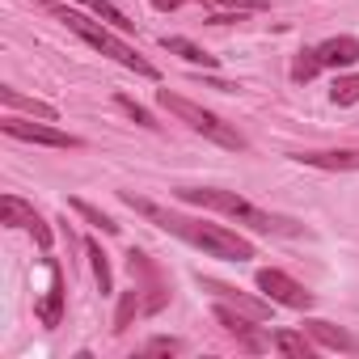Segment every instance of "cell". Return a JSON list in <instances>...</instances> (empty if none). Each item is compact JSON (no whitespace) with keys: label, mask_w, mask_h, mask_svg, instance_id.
<instances>
[{"label":"cell","mask_w":359,"mask_h":359,"mask_svg":"<svg viewBox=\"0 0 359 359\" xmlns=\"http://www.w3.org/2000/svg\"><path fill=\"white\" fill-rule=\"evenodd\" d=\"M118 199L131 212H140L148 224H156L161 233H169L177 241H187L191 250H199L203 258H220V262H250V258H258L254 241L233 233V229H224V224H212V220H199V216H187V212L161 208V203H152L144 195H131V191H118Z\"/></svg>","instance_id":"6da1fadb"},{"label":"cell","mask_w":359,"mask_h":359,"mask_svg":"<svg viewBox=\"0 0 359 359\" xmlns=\"http://www.w3.org/2000/svg\"><path fill=\"white\" fill-rule=\"evenodd\" d=\"M177 199L191 203V208H203V212H216L224 220H237L250 233H266V237H300L304 233L300 220L279 216V212H266V208H254L237 191H220V187H177Z\"/></svg>","instance_id":"7a4b0ae2"},{"label":"cell","mask_w":359,"mask_h":359,"mask_svg":"<svg viewBox=\"0 0 359 359\" xmlns=\"http://www.w3.org/2000/svg\"><path fill=\"white\" fill-rule=\"evenodd\" d=\"M51 13H55V18H60V22H64L81 43H89L97 55H110L114 64H123V68H127V72H135V76H148V81H156V76H161V72H156V68H152V64H148V60L127 43V39H123L118 30H110L102 18L93 22V18H85V13H76V9H68V5H51Z\"/></svg>","instance_id":"3957f363"},{"label":"cell","mask_w":359,"mask_h":359,"mask_svg":"<svg viewBox=\"0 0 359 359\" xmlns=\"http://www.w3.org/2000/svg\"><path fill=\"white\" fill-rule=\"evenodd\" d=\"M156 106H161L165 114H173L177 123H187L191 131H199L203 140L229 148V152H245V148H250V140H245L233 123H224L220 114L203 110L199 102H191V97H182V93H173V89H156Z\"/></svg>","instance_id":"277c9868"},{"label":"cell","mask_w":359,"mask_h":359,"mask_svg":"<svg viewBox=\"0 0 359 359\" xmlns=\"http://www.w3.org/2000/svg\"><path fill=\"white\" fill-rule=\"evenodd\" d=\"M127 271H131V283L144 292V317H156V313L169 304V296H173L165 271H161L144 250H135V245L127 250Z\"/></svg>","instance_id":"5b68a950"},{"label":"cell","mask_w":359,"mask_h":359,"mask_svg":"<svg viewBox=\"0 0 359 359\" xmlns=\"http://www.w3.org/2000/svg\"><path fill=\"white\" fill-rule=\"evenodd\" d=\"M0 131H5L9 140H22V144H39V148H64V152H81V148H85V140H81V135H68V131L51 127L47 118H39V123H34V114H30V118H18L13 110L5 114Z\"/></svg>","instance_id":"8992f818"},{"label":"cell","mask_w":359,"mask_h":359,"mask_svg":"<svg viewBox=\"0 0 359 359\" xmlns=\"http://www.w3.org/2000/svg\"><path fill=\"white\" fill-rule=\"evenodd\" d=\"M254 287H258L266 300H275V304H283V309H296V313H309V309L317 304V296H313L304 283H296L287 271H279V266H262V271L254 275Z\"/></svg>","instance_id":"52a82bcc"},{"label":"cell","mask_w":359,"mask_h":359,"mask_svg":"<svg viewBox=\"0 0 359 359\" xmlns=\"http://www.w3.org/2000/svg\"><path fill=\"white\" fill-rule=\"evenodd\" d=\"M212 317L220 321V330H224L241 351H250V355L271 351V334H258V321H254V317H245V313H237L233 304L216 300V304H212Z\"/></svg>","instance_id":"ba28073f"},{"label":"cell","mask_w":359,"mask_h":359,"mask_svg":"<svg viewBox=\"0 0 359 359\" xmlns=\"http://www.w3.org/2000/svg\"><path fill=\"white\" fill-rule=\"evenodd\" d=\"M199 287H203L212 300H224V304H233L237 313H245V317H254V321H266L271 309H275V300L250 296V292H241V287H233V283H220V279H208V275H199Z\"/></svg>","instance_id":"9c48e42d"},{"label":"cell","mask_w":359,"mask_h":359,"mask_svg":"<svg viewBox=\"0 0 359 359\" xmlns=\"http://www.w3.org/2000/svg\"><path fill=\"white\" fill-rule=\"evenodd\" d=\"M300 330L317 342V346H325V351H342V355H359V338L351 334V330H342V325H334V321H325V317H304L300 321Z\"/></svg>","instance_id":"30bf717a"},{"label":"cell","mask_w":359,"mask_h":359,"mask_svg":"<svg viewBox=\"0 0 359 359\" xmlns=\"http://www.w3.org/2000/svg\"><path fill=\"white\" fill-rule=\"evenodd\" d=\"M292 161L325 173H359V148H317V152H296Z\"/></svg>","instance_id":"8fae6325"},{"label":"cell","mask_w":359,"mask_h":359,"mask_svg":"<svg viewBox=\"0 0 359 359\" xmlns=\"http://www.w3.org/2000/svg\"><path fill=\"white\" fill-rule=\"evenodd\" d=\"M47 275H51V283H47V296L39 300L34 313H39V321H43L47 330H55V325L64 321V296H68V292H64V271H60V262H55L51 254H47Z\"/></svg>","instance_id":"7c38bea8"},{"label":"cell","mask_w":359,"mask_h":359,"mask_svg":"<svg viewBox=\"0 0 359 359\" xmlns=\"http://www.w3.org/2000/svg\"><path fill=\"white\" fill-rule=\"evenodd\" d=\"M0 106L13 110V114H34V118H47V123H55V118H60V110H55L51 102L30 97V93H22V89H13V85H0Z\"/></svg>","instance_id":"4fadbf2b"},{"label":"cell","mask_w":359,"mask_h":359,"mask_svg":"<svg viewBox=\"0 0 359 359\" xmlns=\"http://www.w3.org/2000/svg\"><path fill=\"white\" fill-rule=\"evenodd\" d=\"M317 55H321V68H351V64H359V39L334 34V39L317 43Z\"/></svg>","instance_id":"5bb4252c"},{"label":"cell","mask_w":359,"mask_h":359,"mask_svg":"<svg viewBox=\"0 0 359 359\" xmlns=\"http://www.w3.org/2000/svg\"><path fill=\"white\" fill-rule=\"evenodd\" d=\"M161 51L187 60L191 68H216V55H208L199 43H191V39H182V34H161Z\"/></svg>","instance_id":"9a60e30c"},{"label":"cell","mask_w":359,"mask_h":359,"mask_svg":"<svg viewBox=\"0 0 359 359\" xmlns=\"http://www.w3.org/2000/svg\"><path fill=\"white\" fill-rule=\"evenodd\" d=\"M271 351H279L287 359H313L317 355V342L304 330H275L271 334Z\"/></svg>","instance_id":"2e32d148"},{"label":"cell","mask_w":359,"mask_h":359,"mask_svg":"<svg viewBox=\"0 0 359 359\" xmlns=\"http://www.w3.org/2000/svg\"><path fill=\"white\" fill-rule=\"evenodd\" d=\"M85 258H89V271H93V283H97V292L102 296H110L114 292V266H110V254L102 250V241H85Z\"/></svg>","instance_id":"e0dca14e"},{"label":"cell","mask_w":359,"mask_h":359,"mask_svg":"<svg viewBox=\"0 0 359 359\" xmlns=\"http://www.w3.org/2000/svg\"><path fill=\"white\" fill-rule=\"evenodd\" d=\"M135 317H144V292L131 283L127 292H118V304H114V334H127L131 325H135Z\"/></svg>","instance_id":"ac0fdd59"},{"label":"cell","mask_w":359,"mask_h":359,"mask_svg":"<svg viewBox=\"0 0 359 359\" xmlns=\"http://www.w3.org/2000/svg\"><path fill=\"white\" fill-rule=\"evenodd\" d=\"M34 203H26L22 195H0V224L5 229H30V220H34Z\"/></svg>","instance_id":"d6986e66"},{"label":"cell","mask_w":359,"mask_h":359,"mask_svg":"<svg viewBox=\"0 0 359 359\" xmlns=\"http://www.w3.org/2000/svg\"><path fill=\"white\" fill-rule=\"evenodd\" d=\"M114 106H118V110H123V114H127V118H131L135 127H144V131H161L156 114H152L148 106H140V102H135L131 93H114Z\"/></svg>","instance_id":"ffe728a7"},{"label":"cell","mask_w":359,"mask_h":359,"mask_svg":"<svg viewBox=\"0 0 359 359\" xmlns=\"http://www.w3.org/2000/svg\"><path fill=\"white\" fill-rule=\"evenodd\" d=\"M317 72H325V68H321V55H317V47H304V51H296V60H292V81H296V85H309Z\"/></svg>","instance_id":"44dd1931"},{"label":"cell","mask_w":359,"mask_h":359,"mask_svg":"<svg viewBox=\"0 0 359 359\" xmlns=\"http://www.w3.org/2000/svg\"><path fill=\"white\" fill-rule=\"evenodd\" d=\"M68 208H72V212H76V216H81L85 224L102 229L106 237H114V233H118V224H114V220H110V216H106L102 208H93V203H85V199H68Z\"/></svg>","instance_id":"7402d4cb"},{"label":"cell","mask_w":359,"mask_h":359,"mask_svg":"<svg viewBox=\"0 0 359 359\" xmlns=\"http://www.w3.org/2000/svg\"><path fill=\"white\" fill-rule=\"evenodd\" d=\"M89 9H93V18H102L110 30H118V34H135V22H131V18H123V13L110 5V0H89Z\"/></svg>","instance_id":"603a6c76"},{"label":"cell","mask_w":359,"mask_h":359,"mask_svg":"<svg viewBox=\"0 0 359 359\" xmlns=\"http://www.w3.org/2000/svg\"><path fill=\"white\" fill-rule=\"evenodd\" d=\"M330 102H334V106H355V102H359V72L334 76V85H330Z\"/></svg>","instance_id":"cb8c5ba5"},{"label":"cell","mask_w":359,"mask_h":359,"mask_svg":"<svg viewBox=\"0 0 359 359\" xmlns=\"http://www.w3.org/2000/svg\"><path fill=\"white\" fill-rule=\"evenodd\" d=\"M140 351H144V355H182L187 342H182V338H165V334H156V338H148Z\"/></svg>","instance_id":"d4e9b609"},{"label":"cell","mask_w":359,"mask_h":359,"mask_svg":"<svg viewBox=\"0 0 359 359\" xmlns=\"http://www.w3.org/2000/svg\"><path fill=\"white\" fill-rule=\"evenodd\" d=\"M203 5H220V9H237V13H266V0H203Z\"/></svg>","instance_id":"484cf974"},{"label":"cell","mask_w":359,"mask_h":359,"mask_svg":"<svg viewBox=\"0 0 359 359\" xmlns=\"http://www.w3.org/2000/svg\"><path fill=\"white\" fill-rule=\"evenodd\" d=\"M182 0H152V9H161V13H169V9H177Z\"/></svg>","instance_id":"4316f807"},{"label":"cell","mask_w":359,"mask_h":359,"mask_svg":"<svg viewBox=\"0 0 359 359\" xmlns=\"http://www.w3.org/2000/svg\"><path fill=\"white\" fill-rule=\"evenodd\" d=\"M203 81H208L212 89H224V93H229V89H237V85H229V81H220V76H203Z\"/></svg>","instance_id":"83f0119b"}]
</instances>
